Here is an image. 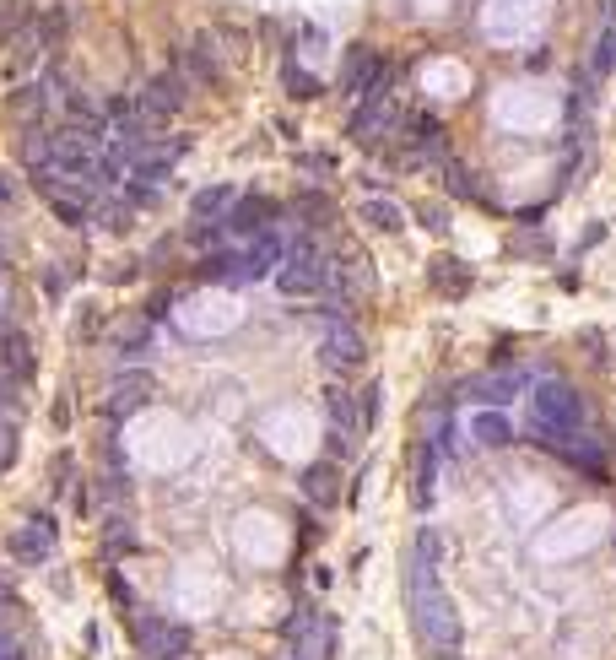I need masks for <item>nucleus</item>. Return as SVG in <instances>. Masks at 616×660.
<instances>
[{
  "label": "nucleus",
  "mask_w": 616,
  "mask_h": 660,
  "mask_svg": "<svg viewBox=\"0 0 616 660\" xmlns=\"http://www.w3.org/2000/svg\"><path fill=\"white\" fill-rule=\"evenodd\" d=\"M390 130H400V114L390 109V98H363L352 114V136L363 141V147H379Z\"/></svg>",
  "instance_id": "obj_11"
},
{
  "label": "nucleus",
  "mask_w": 616,
  "mask_h": 660,
  "mask_svg": "<svg viewBox=\"0 0 616 660\" xmlns=\"http://www.w3.org/2000/svg\"><path fill=\"white\" fill-rule=\"evenodd\" d=\"M303 493L314 498L319 509H330L341 498V477H336V466H330V460H314V466L303 471Z\"/></svg>",
  "instance_id": "obj_19"
},
{
  "label": "nucleus",
  "mask_w": 616,
  "mask_h": 660,
  "mask_svg": "<svg viewBox=\"0 0 616 660\" xmlns=\"http://www.w3.org/2000/svg\"><path fill=\"white\" fill-rule=\"evenodd\" d=\"M417 217H422L427 233H449V211H444V206H422Z\"/></svg>",
  "instance_id": "obj_32"
},
{
  "label": "nucleus",
  "mask_w": 616,
  "mask_h": 660,
  "mask_svg": "<svg viewBox=\"0 0 616 660\" xmlns=\"http://www.w3.org/2000/svg\"><path fill=\"white\" fill-rule=\"evenodd\" d=\"M17 460V412H11V401H0V471Z\"/></svg>",
  "instance_id": "obj_24"
},
{
  "label": "nucleus",
  "mask_w": 616,
  "mask_h": 660,
  "mask_svg": "<svg viewBox=\"0 0 616 660\" xmlns=\"http://www.w3.org/2000/svg\"><path fill=\"white\" fill-rule=\"evenodd\" d=\"M49 552H55V520H49V514H33V520L11 536V558L38 569V563H49Z\"/></svg>",
  "instance_id": "obj_10"
},
{
  "label": "nucleus",
  "mask_w": 616,
  "mask_h": 660,
  "mask_svg": "<svg viewBox=\"0 0 616 660\" xmlns=\"http://www.w3.org/2000/svg\"><path fill=\"white\" fill-rule=\"evenodd\" d=\"M0 660H28V655H22L17 644H0Z\"/></svg>",
  "instance_id": "obj_36"
},
{
  "label": "nucleus",
  "mask_w": 616,
  "mask_h": 660,
  "mask_svg": "<svg viewBox=\"0 0 616 660\" xmlns=\"http://www.w3.org/2000/svg\"><path fill=\"white\" fill-rule=\"evenodd\" d=\"M168 660H184V655H168Z\"/></svg>",
  "instance_id": "obj_37"
},
{
  "label": "nucleus",
  "mask_w": 616,
  "mask_h": 660,
  "mask_svg": "<svg viewBox=\"0 0 616 660\" xmlns=\"http://www.w3.org/2000/svg\"><path fill=\"white\" fill-rule=\"evenodd\" d=\"M98 325H103V303H82L76 309V341H98Z\"/></svg>",
  "instance_id": "obj_29"
},
{
  "label": "nucleus",
  "mask_w": 616,
  "mask_h": 660,
  "mask_svg": "<svg viewBox=\"0 0 616 660\" xmlns=\"http://www.w3.org/2000/svg\"><path fill=\"white\" fill-rule=\"evenodd\" d=\"M281 639H292V655H298V660H325L336 628L319 617V606H298V612L281 623Z\"/></svg>",
  "instance_id": "obj_6"
},
{
  "label": "nucleus",
  "mask_w": 616,
  "mask_h": 660,
  "mask_svg": "<svg viewBox=\"0 0 616 660\" xmlns=\"http://www.w3.org/2000/svg\"><path fill=\"white\" fill-rule=\"evenodd\" d=\"M146 347H152V325H146V320H136V325L119 330V352H125V358H141Z\"/></svg>",
  "instance_id": "obj_27"
},
{
  "label": "nucleus",
  "mask_w": 616,
  "mask_h": 660,
  "mask_svg": "<svg viewBox=\"0 0 616 660\" xmlns=\"http://www.w3.org/2000/svg\"><path fill=\"white\" fill-rule=\"evenodd\" d=\"M611 65H616V28L606 22V33H600V44H595V76H611Z\"/></svg>",
  "instance_id": "obj_30"
},
{
  "label": "nucleus",
  "mask_w": 616,
  "mask_h": 660,
  "mask_svg": "<svg viewBox=\"0 0 616 660\" xmlns=\"http://www.w3.org/2000/svg\"><path fill=\"white\" fill-rule=\"evenodd\" d=\"M0 368H6L17 385H28V379H33V341H28V330L6 325V336H0Z\"/></svg>",
  "instance_id": "obj_17"
},
{
  "label": "nucleus",
  "mask_w": 616,
  "mask_h": 660,
  "mask_svg": "<svg viewBox=\"0 0 616 660\" xmlns=\"http://www.w3.org/2000/svg\"><path fill=\"white\" fill-rule=\"evenodd\" d=\"M125 493H130V482H125V471H109V477H98V498H109V504L119 509L125 504Z\"/></svg>",
  "instance_id": "obj_31"
},
{
  "label": "nucleus",
  "mask_w": 616,
  "mask_h": 660,
  "mask_svg": "<svg viewBox=\"0 0 616 660\" xmlns=\"http://www.w3.org/2000/svg\"><path fill=\"white\" fill-rule=\"evenodd\" d=\"M325 406H330V450L346 455L352 450V433H357V406H352V395H346L341 385L325 390Z\"/></svg>",
  "instance_id": "obj_14"
},
{
  "label": "nucleus",
  "mask_w": 616,
  "mask_h": 660,
  "mask_svg": "<svg viewBox=\"0 0 616 660\" xmlns=\"http://www.w3.org/2000/svg\"><path fill=\"white\" fill-rule=\"evenodd\" d=\"M146 401H152V374H119L114 385H109V395H103V412L119 422V417L141 412Z\"/></svg>",
  "instance_id": "obj_12"
},
{
  "label": "nucleus",
  "mask_w": 616,
  "mask_h": 660,
  "mask_svg": "<svg viewBox=\"0 0 616 660\" xmlns=\"http://www.w3.org/2000/svg\"><path fill=\"white\" fill-rule=\"evenodd\" d=\"M471 401H481V406H503V401H514L519 395V374H481V379H471Z\"/></svg>",
  "instance_id": "obj_20"
},
{
  "label": "nucleus",
  "mask_w": 616,
  "mask_h": 660,
  "mask_svg": "<svg viewBox=\"0 0 616 660\" xmlns=\"http://www.w3.org/2000/svg\"><path fill=\"white\" fill-rule=\"evenodd\" d=\"M357 217H363V228H373V233H400V228H406V206H395L390 195L363 201V206H357Z\"/></svg>",
  "instance_id": "obj_18"
},
{
  "label": "nucleus",
  "mask_w": 616,
  "mask_h": 660,
  "mask_svg": "<svg viewBox=\"0 0 616 660\" xmlns=\"http://www.w3.org/2000/svg\"><path fill=\"white\" fill-rule=\"evenodd\" d=\"M330 282H336V260L314 239H298L287 249V260L276 266V293L287 298H330Z\"/></svg>",
  "instance_id": "obj_3"
},
{
  "label": "nucleus",
  "mask_w": 616,
  "mask_h": 660,
  "mask_svg": "<svg viewBox=\"0 0 616 660\" xmlns=\"http://www.w3.org/2000/svg\"><path fill=\"white\" fill-rule=\"evenodd\" d=\"M611 541H616V536H611Z\"/></svg>",
  "instance_id": "obj_38"
},
{
  "label": "nucleus",
  "mask_w": 616,
  "mask_h": 660,
  "mask_svg": "<svg viewBox=\"0 0 616 660\" xmlns=\"http://www.w3.org/2000/svg\"><path fill=\"white\" fill-rule=\"evenodd\" d=\"M233 206H238L233 184H206V190H195L190 217H195V228H217V222H227V211H233Z\"/></svg>",
  "instance_id": "obj_15"
},
{
  "label": "nucleus",
  "mask_w": 616,
  "mask_h": 660,
  "mask_svg": "<svg viewBox=\"0 0 616 660\" xmlns=\"http://www.w3.org/2000/svg\"><path fill=\"white\" fill-rule=\"evenodd\" d=\"M168 255H173V239H157L146 249V266H168Z\"/></svg>",
  "instance_id": "obj_34"
},
{
  "label": "nucleus",
  "mask_w": 616,
  "mask_h": 660,
  "mask_svg": "<svg viewBox=\"0 0 616 660\" xmlns=\"http://www.w3.org/2000/svg\"><path fill=\"white\" fill-rule=\"evenodd\" d=\"M136 639L152 660H168V655H184L190 660V628L179 623H163V617H136Z\"/></svg>",
  "instance_id": "obj_8"
},
{
  "label": "nucleus",
  "mask_w": 616,
  "mask_h": 660,
  "mask_svg": "<svg viewBox=\"0 0 616 660\" xmlns=\"http://www.w3.org/2000/svg\"><path fill=\"white\" fill-rule=\"evenodd\" d=\"M438 460H444V455H438L433 444H422V450H417V504H422V509L433 504V477H438Z\"/></svg>",
  "instance_id": "obj_22"
},
{
  "label": "nucleus",
  "mask_w": 616,
  "mask_h": 660,
  "mask_svg": "<svg viewBox=\"0 0 616 660\" xmlns=\"http://www.w3.org/2000/svg\"><path fill=\"white\" fill-rule=\"evenodd\" d=\"M184 82L190 87H211L222 82V60H217V44L211 38H190V49H184Z\"/></svg>",
  "instance_id": "obj_16"
},
{
  "label": "nucleus",
  "mask_w": 616,
  "mask_h": 660,
  "mask_svg": "<svg viewBox=\"0 0 616 660\" xmlns=\"http://www.w3.org/2000/svg\"><path fill=\"white\" fill-rule=\"evenodd\" d=\"M438 174H444V184H449V195H460V201H481V206H492V195H487V190H481V184L471 179V168H460V163H454V157H449V163H444V168H438Z\"/></svg>",
  "instance_id": "obj_21"
},
{
  "label": "nucleus",
  "mask_w": 616,
  "mask_h": 660,
  "mask_svg": "<svg viewBox=\"0 0 616 660\" xmlns=\"http://www.w3.org/2000/svg\"><path fill=\"white\" fill-rule=\"evenodd\" d=\"M341 87L352 92V98H384V87H390V60H384L379 49L357 44L341 65Z\"/></svg>",
  "instance_id": "obj_5"
},
{
  "label": "nucleus",
  "mask_w": 616,
  "mask_h": 660,
  "mask_svg": "<svg viewBox=\"0 0 616 660\" xmlns=\"http://www.w3.org/2000/svg\"><path fill=\"white\" fill-rule=\"evenodd\" d=\"M530 433L546 444V450L579 439L584 433V395L573 385H562V379L535 385V395H530Z\"/></svg>",
  "instance_id": "obj_2"
},
{
  "label": "nucleus",
  "mask_w": 616,
  "mask_h": 660,
  "mask_svg": "<svg viewBox=\"0 0 616 660\" xmlns=\"http://www.w3.org/2000/svg\"><path fill=\"white\" fill-rule=\"evenodd\" d=\"M0 201H17V184H11L6 174H0Z\"/></svg>",
  "instance_id": "obj_35"
},
{
  "label": "nucleus",
  "mask_w": 616,
  "mask_h": 660,
  "mask_svg": "<svg viewBox=\"0 0 616 660\" xmlns=\"http://www.w3.org/2000/svg\"><path fill=\"white\" fill-rule=\"evenodd\" d=\"M281 82H287V92L292 98H319V76L314 71H303V65H281Z\"/></svg>",
  "instance_id": "obj_25"
},
{
  "label": "nucleus",
  "mask_w": 616,
  "mask_h": 660,
  "mask_svg": "<svg viewBox=\"0 0 616 660\" xmlns=\"http://www.w3.org/2000/svg\"><path fill=\"white\" fill-rule=\"evenodd\" d=\"M38 195L49 201V211L65 222V228H87V217H92V206H87V195L76 190V184H55V174H38Z\"/></svg>",
  "instance_id": "obj_9"
},
{
  "label": "nucleus",
  "mask_w": 616,
  "mask_h": 660,
  "mask_svg": "<svg viewBox=\"0 0 616 660\" xmlns=\"http://www.w3.org/2000/svg\"><path fill=\"white\" fill-rule=\"evenodd\" d=\"M136 98H141V114L157 125V120H173V114L184 109V98H190V82H184L179 71H163V76H152V82L136 92Z\"/></svg>",
  "instance_id": "obj_7"
},
{
  "label": "nucleus",
  "mask_w": 616,
  "mask_h": 660,
  "mask_svg": "<svg viewBox=\"0 0 616 660\" xmlns=\"http://www.w3.org/2000/svg\"><path fill=\"white\" fill-rule=\"evenodd\" d=\"M103 541H109L114 552H130V547H136V531L125 525V514H109V520H103Z\"/></svg>",
  "instance_id": "obj_28"
},
{
  "label": "nucleus",
  "mask_w": 616,
  "mask_h": 660,
  "mask_svg": "<svg viewBox=\"0 0 616 660\" xmlns=\"http://www.w3.org/2000/svg\"><path fill=\"white\" fill-rule=\"evenodd\" d=\"M411 623H417V639L433 655L460 650V612H454V601L438 590V563L417 558V552H411Z\"/></svg>",
  "instance_id": "obj_1"
},
{
  "label": "nucleus",
  "mask_w": 616,
  "mask_h": 660,
  "mask_svg": "<svg viewBox=\"0 0 616 660\" xmlns=\"http://www.w3.org/2000/svg\"><path fill=\"white\" fill-rule=\"evenodd\" d=\"M292 211H303V222H319V228H325L330 217H336V206H330V195H298V201H292Z\"/></svg>",
  "instance_id": "obj_26"
},
{
  "label": "nucleus",
  "mask_w": 616,
  "mask_h": 660,
  "mask_svg": "<svg viewBox=\"0 0 616 660\" xmlns=\"http://www.w3.org/2000/svg\"><path fill=\"white\" fill-rule=\"evenodd\" d=\"M363 330H357L346 314L325 309V320H319V363L330 368V374H352L357 363H363Z\"/></svg>",
  "instance_id": "obj_4"
},
{
  "label": "nucleus",
  "mask_w": 616,
  "mask_h": 660,
  "mask_svg": "<svg viewBox=\"0 0 616 660\" xmlns=\"http://www.w3.org/2000/svg\"><path fill=\"white\" fill-rule=\"evenodd\" d=\"M427 287H433V293H444V298H465L476 287V271L465 266L460 255H438L433 266H427Z\"/></svg>",
  "instance_id": "obj_13"
},
{
  "label": "nucleus",
  "mask_w": 616,
  "mask_h": 660,
  "mask_svg": "<svg viewBox=\"0 0 616 660\" xmlns=\"http://www.w3.org/2000/svg\"><path fill=\"white\" fill-rule=\"evenodd\" d=\"M508 439H514L508 417H498V412H481V417H476V444H487V450H503Z\"/></svg>",
  "instance_id": "obj_23"
},
{
  "label": "nucleus",
  "mask_w": 616,
  "mask_h": 660,
  "mask_svg": "<svg viewBox=\"0 0 616 660\" xmlns=\"http://www.w3.org/2000/svg\"><path fill=\"white\" fill-rule=\"evenodd\" d=\"M71 276H76V266H71V271H44V293H49V298H60L65 287H71Z\"/></svg>",
  "instance_id": "obj_33"
}]
</instances>
